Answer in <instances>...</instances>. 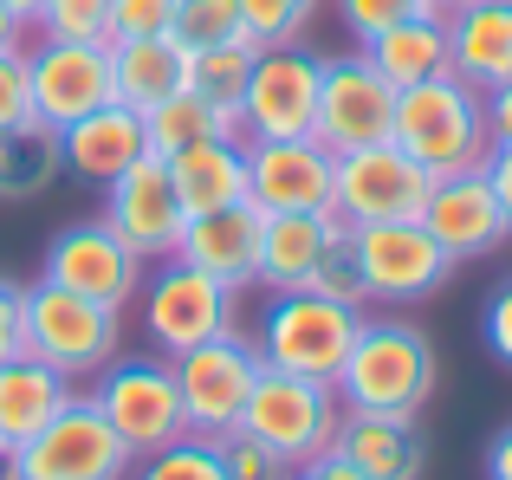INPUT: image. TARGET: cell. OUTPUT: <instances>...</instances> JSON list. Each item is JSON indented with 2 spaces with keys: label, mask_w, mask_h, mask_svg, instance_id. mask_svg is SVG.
Wrapping results in <instances>:
<instances>
[{
  "label": "cell",
  "mask_w": 512,
  "mask_h": 480,
  "mask_svg": "<svg viewBox=\"0 0 512 480\" xmlns=\"http://www.w3.org/2000/svg\"><path fill=\"white\" fill-rule=\"evenodd\" d=\"M117 338H124V312L91 305L52 279L26 286V357L52 364L59 377H98L117 357Z\"/></svg>",
  "instance_id": "5b68a950"
},
{
  "label": "cell",
  "mask_w": 512,
  "mask_h": 480,
  "mask_svg": "<svg viewBox=\"0 0 512 480\" xmlns=\"http://www.w3.org/2000/svg\"><path fill=\"white\" fill-rule=\"evenodd\" d=\"M0 480H20V468H13V448H0Z\"/></svg>",
  "instance_id": "c3c4849f"
},
{
  "label": "cell",
  "mask_w": 512,
  "mask_h": 480,
  "mask_svg": "<svg viewBox=\"0 0 512 480\" xmlns=\"http://www.w3.org/2000/svg\"><path fill=\"white\" fill-rule=\"evenodd\" d=\"M415 221L441 240V253H448L454 266L461 260H487V253H500L512 240L506 208H500V195H493L487 169H448V176H435Z\"/></svg>",
  "instance_id": "2e32d148"
},
{
  "label": "cell",
  "mask_w": 512,
  "mask_h": 480,
  "mask_svg": "<svg viewBox=\"0 0 512 480\" xmlns=\"http://www.w3.org/2000/svg\"><path fill=\"white\" fill-rule=\"evenodd\" d=\"M175 26V0H111V39H156Z\"/></svg>",
  "instance_id": "74e56055"
},
{
  "label": "cell",
  "mask_w": 512,
  "mask_h": 480,
  "mask_svg": "<svg viewBox=\"0 0 512 480\" xmlns=\"http://www.w3.org/2000/svg\"><path fill=\"white\" fill-rule=\"evenodd\" d=\"M163 163H169V182H175L188 215H214V208L247 202V143H240V130L201 137L188 150L163 156Z\"/></svg>",
  "instance_id": "7402d4cb"
},
{
  "label": "cell",
  "mask_w": 512,
  "mask_h": 480,
  "mask_svg": "<svg viewBox=\"0 0 512 480\" xmlns=\"http://www.w3.org/2000/svg\"><path fill=\"white\" fill-rule=\"evenodd\" d=\"M435 377H441V357L422 325H409V318H363V331H357L331 390H338L344 409L422 416L428 396H435Z\"/></svg>",
  "instance_id": "6da1fadb"
},
{
  "label": "cell",
  "mask_w": 512,
  "mask_h": 480,
  "mask_svg": "<svg viewBox=\"0 0 512 480\" xmlns=\"http://www.w3.org/2000/svg\"><path fill=\"white\" fill-rule=\"evenodd\" d=\"M487 130H493V143H512V78L487 91Z\"/></svg>",
  "instance_id": "ee69618b"
},
{
  "label": "cell",
  "mask_w": 512,
  "mask_h": 480,
  "mask_svg": "<svg viewBox=\"0 0 512 480\" xmlns=\"http://www.w3.org/2000/svg\"><path fill=\"white\" fill-rule=\"evenodd\" d=\"M221 130H234V124H221V117H214L195 91H175V98H163V104H150V111H143L150 156H175V150H188V143H201V137H221Z\"/></svg>",
  "instance_id": "f546056e"
},
{
  "label": "cell",
  "mask_w": 512,
  "mask_h": 480,
  "mask_svg": "<svg viewBox=\"0 0 512 480\" xmlns=\"http://www.w3.org/2000/svg\"><path fill=\"white\" fill-rule=\"evenodd\" d=\"M480 169H487L493 195H500V208H506V228H512V143H493V150L480 156Z\"/></svg>",
  "instance_id": "b9f144b4"
},
{
  "label": "cell",
  "mask_w": 512,
  "mask_h": 480,
  "mask_svg": "<svg viewBox=\"0 0 512 480\" xmlns=\"http://www.w3.org/2000/svg\"><path fill=\"white\" fill-rule=\"evenodd\" d=\"M253 59L260 46L234 39V46H208V52H188V91L208 104L221 124L240 130V104H247V78H253Z\"/></svg>",
  "instance_id": "f1b7e54d"
},
{
  "label": "cell",
  "mask_w": 512,
  "mask_h": 480,
  "mask_svg": "<svg viewBox=\"0 0 512 480\" xmlns=\"http://www.w3.org/2000/svg\"><path fill=\"white\" fill-rule=\"evenodd\" d=\"M389 124H396V85L363 59V46L350 59H325V78H318V111H312V137L325 143L331 156L344 150H370V143H389Z\"/></svg>",
  "instance_id": "4fadbf2b"
},
{
  "label": "cell",
  "mask_w": 512,
  "mask_h": 480,
  "mask_svg": "<svg viewBox=\"0 0 512 480\" xmlns=\"http://www.w3.org/2000/svg\"><path fill=\"white\" fill-rule=\"evenodd\" d=\"M175 364V390H182V416L195 435H227L240 429V409L253 396V377H260V344L240 338V331H221V338L195 344V351L169 357Z\"/></svg>",
  "instance_id": "8fae6325"
},
{
  "label": "cell",
  "mask_w": 512,
  "mask_h": 480,
  "mask_svg": "<svg viewBox=\"0 0 512 480\" xmlns=\"http://www.w3.org/2000/svg\"><path fill=\"white\" fill-rule=\"evenodd\" d=\"M338 422H344L338 390L318 383V377H292V370H260L247 409H240V429H247L260 448H273L286 468L325 455L331 435H338Z\"/></svg>",
  "instance_id": "277c9868"
},
{
  "label": "cell",
  "mask_w": 512,
  "mask_h": 480,
  "mask_svg": "<svg viewBox=\"0 0 512 480\" xmlns=\"http://www.w3.org/2000/svg\"><path fill=\"white\" fill-rule=\"evenodd\" d=\"M39 279H52V286L78 292V299H91V305L124 312V305H137L143 279H150V260H143L104 215H91V221H72V228H59L46 240V273Z\"/></svg>",
  "instance_id": "9c48e42d"
},
{
  "label": "cell",
  "mask_w": 512,
  "mask_h": 480,
  "mask_svg": "<svg viewBox=\"0 0 512 480\" xmlns=\"http://www.w3.org/2000/svg\"><path fill=\"white\" fill-rule=\"evenodd\" d=\"M357 331H363V305L325 299V292H312V286L273 292L266 312L253 318L260 364L266 370H292V377H318V383H338Z\"/></svg>",
  "instance_id": "3957f363"
},
{
  "label": "cell",
  "mask_w": 512,
  "mask_h": 480,
  "mask_svg": "<svg viewBox=\"0 0 512 480\" xmlns=\"http://www.w3.org/2000/svg\"><path fill=\"white\" fill-rule=\"evenodd\" d=\"M59 156L65 169H72L78 182H91V189H111L117 176H124L130 163H143L150 156V137H143V111H130V104H98L91 117H78V124L59 130Z\"/></svg>",
  "instance_id": "d6986e66"
},
{
  "label": "cell",
  "mask_w": 512,
  "mask_h": 480,
  "mask_svg": "<svg viewBox=\"0 0 512 480\" xmlns=\"http://www.w3.org/2000/svg\"><path fill=\"white\" fill-rule=\"evenodd\" d=\"M72 403V377H59L52 364L39 357H7L0 364V448H20L46 429L59 409Z\"/></svg>",
  "instance_id": "d4e9b609"
},
{
  "label": "cell",
  "mask_w": 512,
  "mask_h": 480,
  "mask_svg": "<svg viewBox=\"0 0 512 480\" xmlns=\"http://www.w3.org/2000/svg\"><path fill=\"white\" fill-rule=\"evenodd\" d=\"M221 442V461H227V480H286L292 468L273 455V448H260L247 429H227V435H214Z\"/></svg>",
  "instance_id": "8d00e7d4"
},
{
  "label": "cell",
  "mask_w": 512,
  "mask_h": 480,
  "mask_svg": "<svg viewBox=\"0 0 512 480\" xmlns=\"http://www.w3.org/2000/svg\"><path fill=\"white\" fill-rule=\"evenodd\" d=\"M0 7L13 13L20 26H39V13H46V0H0Z\"/></svg>",
  "instance_id": "bcb514c9"
},
{
  "label": "cell",
  "mask_w": 512,
  "mask_h": 480,
  "mask_svg": "<svg viewBox=\"0 0 512 480\" xmlns=\"http://www.w3.org/2000/svg\"><path fill=\"white\" fill-rule=\"evenodd\" d=\"M389 143H396V150H409L428 176H448V169H480V156L493 150L487 91H474L467 78H454V72L422 78V85L396 91V124H389Z\"/></svg>",
  "instance_id": "7a4b0ae2"
},
{
  "label": "cell",
  "mask_w": 512,
  "mask_h": 480,
  "mask_svg": "<svg viewBox=\"0 0 512 480\" xmlns=\"http://www.w3.org/2000/svg\"><path fill=\"white\" fill-rule=\"evenodd\" d=\"M331 448L370 480H422L428 468V442L415 416H370V409H344Z\"/></svg>",
  "instance_id": "44dd1931"
},
{
  "label": "cell",
  "mask_w": 512,
  "mask_h": 480,
  "mask_svg": "<svg viewBox=\"0 0 512 480\" xmlns=\"http://www.w3.org/2000/svg\"><path fill=\"white\" fill-rule=\"evenodd\" d=\"M130 480H227V461H221V442H214V435L188 429L182 442L130 461Z\"/></svg>",
  "instance_id": "4dcf8cb0"
},
{
  "label": "cell",
  "mask_w": 512,
  "mask_h": 480,
  "mask_svg": "<svg viewBox=\"0 0 512 480\" xmlns=\"http://www.w3.org/2000/svg\"><path fill=\"white\" fill-rule=\"evenodd\" d=\"M480 338H487V351L512 370V279H500V286H493L487 312H480Z\"/></svg>",
  "instance_id": "ab89813d"
},
{
  "label": "cell",
  "mask_w": 512,
  "mask_h": 480,
  "mask_svg": "<svg viewBox=\"0 0 512 480\" xmlns=\"http://www.w3.org/2000/svg\"><path fill=\"white\" fill-rule=\"evenodd\" d=\"M169 39L182 52H208V46H234L240 33V0H175V26Z\"/></svg>",
  "instance_id": "1f68e13d"
},
{
  "label": "cell",
  "mask_w": 512,
  "mask_h": 480,
  "mask_svg": "<svg viewBox=\"0 0 512 480\" xmlns=\"http://www.w3.org/2000/svg\"><path fill=\"white\" fill-rule=\"evenodd\" d=\"M428 169L396 143H370V150H344L331 169V215L350 228L370 221H415L428 202Z\"/></svg>",
  "instance_id": "7c38bea8"
},
{
  "label": "cell",
  "mask_w": 512,
  "mask_h": 480,
  "mask_svg": "<svg viewBox=\"0 0 512 480\" xmlns=\"http://www.w3.org/2000/svg\"><path fill=\"white\" fill-rule=\"evenodd\" d=\"M286 480H370V474H357L350 461L338 455V448H325V455H312V461H299Z\"/></svg>",
  "instance_id": "7bdbcfd3"
},
{
  "label": "cell",
  "mask_w": 512,
  "mask_h": 480,
  "mask_svg": "<svg viewBox=\"0 0 512 480\" xmlns=\"http://www.w3.org/2000/svg\"><path fill=\"white\" fill-rule=\"evenodd\" d=\"M26 85H33V117L52 130L91 117L111 104V39H39L26 46Z\"/></svg>",
  "instance_id": "5bb4252c"
},
{
  "label": "cell",
  "mask_w": 512,
  "mask_h": 480,
  "mask_svg": "<svg viewBox=\"0 0 512 480\" xmlns=\"http://www.w3.org/2000/svg\"><path fill=\"white\" fill-rule=\"evenodd\" d=\"M33 117V85H26V46L0 52V130Z\"/></svg>",
  "instance_id": "f35d334b"
},
{
  "label": "cell",
  "mask_w": 512,
  "mask_h": 480,
  "mask_svg": "<svg viewBox=\"0 0 512 480\" xmlns=\"http://www.w3.org/2000/svg\"><path fill=\"white\" fill-rule=\"evenodd\" d=\"M130 461L137 455L124 448V435H117L111 422H104V409L78 390L33 442L13 448L20 480H130Z\"/></svg>",
  "instance_id": "ba28073f"
},
{
  "label": "cell",
  "mask_w": 512,
  "mask_h": 480,
  "mask_svg": "<svg viewBox=\"0 0 512 480\" xmlns=\"http://www.w3.org/2000/svg\"><path fill=\"white\" fill-rule=\"evenodd\" d=\"M175 260L227 279V286H253L260 279V208L234 202V208H214V215H188Z\"/></svg>",
  "instance_id": "ffe728a7"
},
{
  "label": "cell",
  "mask_w": 512,
  "mask_h": 480,
  "mask_svg": "<svg viewBox=\"0 0 512 480\" xmlns=\"http://www.w3.org/2000/svg\"><path fill=\"white\" fill-rule=\"evenodd\" d=\"M59 176H65V156H59V130L52 124L20 117V124L0 130V202H33Z\"/></svg>",
  "instance_id": "83f0119b"
},
{
  "label": "cell",
  "mask_w": 512,
  "mask_h": 480,
  "mask_svg": "<svg viewBox=\"0 0 512 480\" xmlns=\"http://www.w3.org/2000/svg\"><path fill=\"white\" fill-rule=\"evenodd\" d=\"M312 292H325V299H344V305H370V299H363V273H357V240H350V221L338 228V240L325 247V260H318Z\"/></svg>",
  "instance_id": "836d02e7"
},
{
  "label": "cell",
  "mask_w": 512,
  "mask_h": 480,
  "mask_svg": "<svg viewBox=\"0 0 512 480\" xmlns=\"http://www.w3.org/2000/svg\"><path fill=\"white\" fill-rule=\"evenodd\" d=\"M39 33L46 39H111V0H46Z\"/></svg>",
  "instance_id": "e575fe53"
},
{
  "label": "cell",
  "mask_w": 512,
  "mask_h": 480,
  "mask_svg": "<svg viewBox=\"0 0 512 480\" xmlns=\"http://www.w3.org/2000/svg\"><path fill=\"white\" fill-rule=\"evenodd\" d=\"M104 221L143 253V260H175L182 247V228H188V208L169 182V163L163 156H143L130 163L124 176L104 189Z\"/></svg>",
  "instance_id": "ac0fdd59"
},
{
  "label": "cell",
  "mask_w": 512,
  "mask_h": 480,
  "mask_svg": "<svg viewBox=\"0 0 512 480\" xmlns=\"http://www.w3.org/2000/svg\"><path fill=\"white\" fill-rule=\"evenodd\" d=\"M435 7H441V13H461V7H474V0H435Z\"/></svg>",
  "instance_id": "681fc988"
},
{
  "label": "cell",
  "mask_w": 512,
  "mask_h": 480,
  "mask_svg": "<svg viewBox=\"0 0 512 480\" xmlns=\"http://www.w3.org/2000/svg\"><path fill=\"white\" fill-rule=\"evenodd\" d=\"M247 143V137H240ZM331 169L338 156L318 137H266L247 143V202L260 215H305V208H331Z\"/></svg>",
  "instance_id": "e0dca14e"
},
{
  "label": "cell",
  "mask_w": 512,
  "mask_h": 480,
  "mask_svg": "<svg viewBox=\"0 0 512 480\" xmlns=\"http://www.w3.org/2000/svg\"><path fill=\"white\" fill-rule=\"evenodd\" d=\"M344 221L331 208H305V215H260V286L266 292H292L312 286L325 247L338 240Z\"/></svg>",
  "instance_id": "603a6c76"
},
{
  "label": "cell",
  "mask_w": 512,
  "mask_h": 480,
  "mask_svg": "<svg viewBox=\"0 0 512 480\" xmlns=\"http://www.w3.org/2000/svg\"><path fill=\"white\" fill-rule=\"evenodd\" d=\"M357 240V273H363V299L376 305H422L435 299L454 279V260L441 253V240L422 221H370V228H350Z\"/></svg>",
  "instance_id": "30bf717a"
},
{
  "label": "cell",
  "mask_w": 512,
  "mask_h": 480,
  "mask_svg": "<svg viewBox=\"0 0 512 480\" xmlns=\"http://www.w3.org/2000/svg\"><path fill=\"white\" fill-rule=\"evenodd\" d=\"M91 403L104 409L117 435H124L130 455H156V448L182 442L188 416H182V390H175V364L163 351H143V357H111L98 370V390Z\"/></svg>",
  "instance_id": "52a82bcc"
},
{
  "label": "cell",
  "mask_w": 512,
  "mask_h": 480,
  "mask_svg": "<svg viewBox=\"0 0 512 480\" xmlns=\"http://www.w3.org/2000/svg\"><path fill=\"white\" fill-rule=\"evenodd\" d=\"M487 480H512V429H500L487 442Z\"/></svg>",
  "instance_id": "f6af8a7d"
},
{
  "label": "cell",
  "mask_w": 512,
  "mask_h": 480,
  "mask_svg": "<svg viewBox=\"0 0 512 480\" xmlns=\"http://www.w3.org/2000/svg\"><path fill=\"white\" fill-rule=\"evenodd\" d=\"M26 351V286L0 273V364Z\"/></svg>",
  "instance_id": "60d3db41"
},
{
  "label": "cell",
  "mask_w": 512,
  "mask_h": 480,
  "mask_svg": "<svg viewBox=\"0 0 512 480\" xmlns=\"http://www.w3.org/2000/svg\"><path fill=\"white\" fill-rule=\"evenodd\" d=\"M318 78L325 59L292 46H260L247 78V104H240V137L266 143V137H312V111H318Z\"/></svg>",
  "instance_id": "9a60e30c"
},
{
  "label": "cell",
  "mask_w": 512,
  "mask_h": 480,
  "mask_svg": "<svg viewBox=\"0 0 512 480\" xmlns=\"http://www.w3.org/2000/svg\"><path fill=\"white\" fill-rule=\"evenodd\" d=\"M448 72L474 91H493L512 78V0H474L448 13Z\"/></svg>",
  "instance_id": "cb8c5ba5"
},
{
  "label": "cell",
  "mask_w": 512,
  "mask_h": 480,
  "mask_svg": "<svg viewBox=\"0 0 512 480\" xmlns=\"http://www.w3.org/2000/svg\"><path fill=\"white\" fill-rule=\"evenodd\" d=\"M20 39H26V26H20V20H13V13H7V7H0V52H7V46H20Z\"/></svg>",
  "instance_id": "7dc6e473"
},
{
  "label": "cell",
  "mask_w": 512,
  "mask_h": 480,
  "mask_svg": "<svg viewBox=\"0 0 512 480\" xmlns=\"http://www.w3.org/2000/svg\"><path fill=\"white\" fill-rule=\"evenodd\" d=\"M415 13H441L435 0H338V20H344V33L357 39H376L383 26H396V20H415Z\"/></svg>",
  "instance_id": "d590c367"
},
{
  "label": "cell",
  "mask_w": 512,
  "mask_h": 480,
  "mask_svg": "<svg viewBox=\"0 0 512 480\" xmlns=\"http://www.w3.org/2000/svg\"><path fill=\"white\" fill-rule=\"evenodd\" d=\"M111 91L130 111H150V104L188 91V52L169 33L156 39H111Z\"/></svg>",
  "instance_id": "484cf974"
},
{
  "label": "cell",
  "mask_w": 512,
  "mask_h": 480,
  "mask_svg": "<svg viewBox=\"0 0 512 480\" xmlns=\"http://www.w3.org/2000/svg\"><path fill=\"white\" fill-rule=\"evenodd\" d=\"M363 59L396 91L422 85V78H441L448 72V13H415V20L383 26L376 39H363Z\"/></svg>",
  "instance_id": "4316f807"
},
{
  "label": "cell",
  "mask_w": 512,
  "mask_h": 480,
  "mask_svg": "<svg viewBox=\"0 0 512 480\" xmlns=\"http://www.w3.org/2000/svg\"><path fill=\"white\" fill-rule=\"evenodd\" d=\"M312 13L318 0H240V33H247V46H292V39H305Z\"/></svg>",
  "instance_id": "d6a6232c"
},
{
  "label": "cell",
  "mask_w": 512,
  "mask_h": 480,
  "mask_svg": "<svg viewBox=\"0 0 512 480\" xmlns=\"http://www.w3.org/2000/svg\"><path fill=\"white\" fill-rule=\"evenodd\" d=\"M137 299H143V331L163 357H182L221 331H240V286L195 273L188 260H156Z\"/></svg>",
  "instance_id": "8992f818"
}]
</instances>
